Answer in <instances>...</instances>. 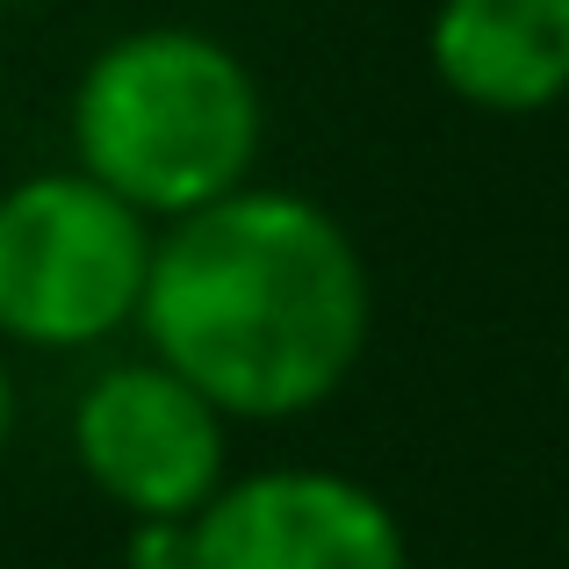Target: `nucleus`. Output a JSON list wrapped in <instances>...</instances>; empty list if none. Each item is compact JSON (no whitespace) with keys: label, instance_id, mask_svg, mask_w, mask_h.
Returning a JSON list of instances; mask_svg holds the SVG:
<instances>
[{"label":"nucleus","instance_id":"obj_2","mask_svg":"<svg viewBox=\"0 0 569 569\" xmlns=\"http://www.w3.org/2000/svg\"><path fill=\"white\" fill-rule=\"evenodd\" d=\"M260 80L202 29H130L72 87V159L144 223H181L252 181Z\"/></svg>","mask_w":569,"mask_h":569},{"label":"nucleus","instance_id":"obj_6","mask_svg":"<svg viewBox=\"0 0 569 569\" xmlns=\"http://www.w3.org/2000/svg\"><path fill=\"white\" fill-rule=\"evenodd\" d=\"M432 80L483 116H541L569 94V0H440Z\"/></svg>","mask_w":569,"mask_h":569},{"label":"nucleus","instance_id":"obj_5","mask_svg":"<svg viewBox=\"0 0 569 569\" xmlns=\"http://www.w3.org/2000/svg\"><path fill=\"white\" fill-rule=\"evenodd\" d=\"M188 569H411L397 512L339 469L231 476L188 519Z\"/></svg>","mask_w":569,"mask_h":569},{"label":"nucleus","instance_id":"obj_4","mask_svg":"<svg viewBox=\"0 0 569 569\" xmlns=\"http://www.w3.org/2000/svg\"><path fill=\"white\" fill-rule=\"evenodd\" d=\"M231 418L159 361H123L72 403V455L123 519H194L217 498Z\"/></svg>","mask_w":569,"mask_h":569},{"label":"nucleus","instance_id":"obj_8","mask_svg":"<svg viewBox=\"0 0 569 569\" xmlns=\"http://www.w3.org/2000/svg\"><path fill=\"white\" fill-rule=\"evenodd\" d=\"M14 432V382H8V361H0V447H8Z\"/></svg>","mask_w":569,"mask_h":569},{"label":"nucleus","instance_id":"obj_7","mask_svg":"<svg viewBox=\"0 0 569 569\" xmlns=\"http://www.w3.org/2000/svg\"><path fill=\"white\" fill-rule=\"evenodd\" d=\"M130 569H188V519H130Z\"/></svg>","mask_w":569,"mask_h":569},{"label":"nucleus","instance_id":"obj_3","mask_svg":"<svg viewBox=\"0 0 569 569\" xmlns=\"http://www.w3.org/2000/svg\"><path fill=\"white\" fill-rule=\"evenodd\" d=\"M159 231L80 167L0 194V339L87 353L138 325Z\"/></svg>","mask_w":569,"mask_h":569},{"label":"nucleus","instance_id":"obj_1","mask_svg":"<svg viewBox=\"0 0 569 569\" xmlns=\"http://www.w3.org/2000/svg\"><path fill=\"white\" fill-rule=\"evenodd\" d=\"M376 325L361 246L296 188H238L167 223L138 332L223 418H303L347 389Z\"/></svg>","mask_w":569,"mask_h":569}]
</instances>
